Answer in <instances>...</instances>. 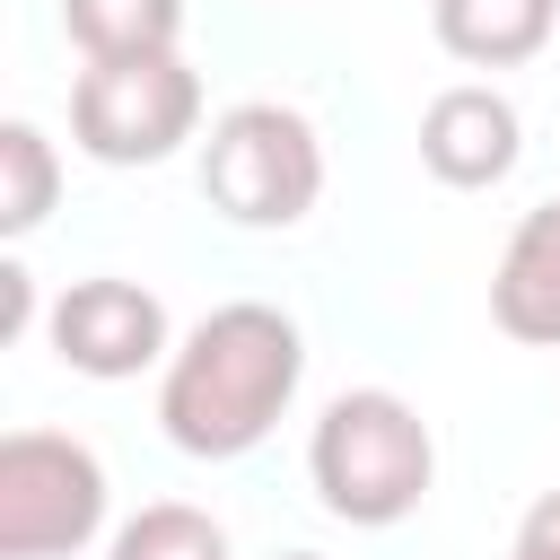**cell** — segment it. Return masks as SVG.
Here are the masks:
<instances>
[{"label": "cell", "instance_id": "ba28073f", "mask_svg": "<svg viewBox=\"0 0 560 560\" xmlns=\"http://www.w3.org/2000/svg\"><path fill=\"white\" fill-rule=\"evenodd\" d=\"M490 324L508 341L560 350V201H534L490 271Z\"/></svg>", "mask_w": 560, "mask_h": 560}, {"label": "cell", "instance_id": "8992f818", "mask_svg": "<svg viewBox=\"0 0 560 560\" xmlns=\"http://www.w3.org/2000/svg\"><path fill=\"white\" fill-rule=\"evenodd\" d=\"M52 350H61V368H79L96 385L140 376V368L166 359V306L140 280H114V271L105 280H70L52 298Z\"/></svg>", "mask_w": 560, "mask_h": 560}, {"label": "cell", "instance_id": "7a4b0ae2", "mask_svg": "<svg viewBox=\"0 0 560 560\" xmlns=\"http://www.w3.org/2000/svg\"><path fill=\"white\" fill-rule=\"evenodd\" d=\"M429 472H438V446H429V420L394 394V385H350L324 402L315 438H306V481L324 499V516L341 525H402L420 499H429Z\"/></svg>", "mask_w": 560, "mask_h": 560}, {"label": "cell", "instance_id": "4fadbf2b", "mask_svg": "<svg viewBox=\"0 0 560 560\" xmlns=\"http://www.w3.org/2000/svg\"><path fill=\"white\" fill-rule=\"evenodd\" d=\"M508 560H560V490H542V499L525 508V525H516Z\"/></svg>", "mask_w": 560, "mask_h": 560}, {"label": "cell", "instance_id": "30bf717a", "mask_svg": "<svg viewBox=\"0 0 560 560\" xmlns=\"http://www.w3.org/2000/svg\"><path fill=\"white\" fill-rule=\"evenodd\" d=\"M61 26L88 61H122V52H175L184 35V0H61Z\"/></svg>", "mask_w": 560, "mask_h": 560}, {"label": "cell", "instance_id": "277c9868", "mask_svg": "<svg viewBox=\"0 0 560 560\" xmlns=\"http://www.w3.org/2000/svg\"><path fill=\"white\" fill-rule=\"evenodd\" d=\"M201 131V70L184 52L88 61L70 88V140L96 166H158Z\"/></svg>", "mask_w": 560, "mask_h": 560}, {"label": "cell", "instance_id": "3957f363", "mask_svg": "<svg viewBox=\"0 0 560 560\" xmlns=\"http://www.w3.org/2000/svg\"><path fill=\"white\" fill-rule=\"evenodd\" d=\"M201 192L219 219L236 228H298L324 192V140L298 105H271V96H245L210 122L201 140Z\"/></svg>", "mask_w": 560, "mask_h": 560}, {"label": "cell", "instance_id": "5bb4252c", "mask_svg": "<svg viewBox=\"0 0 560 560\" xmlns=\"http://www.w3.org/2000/svg\"><path fill=\"white\" fill-rule=\"evenodd\" d=\"M26 315H35V280H26L18 262H0V332L18 341V332H26Z\"/></svg>", "mask_w": 560, "mask_h": 560}, {"label": "cell", "instance_id": "9a60e30c", "mask_svg": "<svg viewBox=\"0 0 560 560\" xmlns=\"http://www.w3.org/2000/svg\"><path fill=\"white\" fill-rule=\"evenodd\" d=\"M280 560H324V551H280Z\"/></svg>", "mask_w": 560, "mask_h": 560}, {"label": "cell", "instance_id": "5b68a950", "mask_svg": "<svg viewBox=\"0 0 560 560\" xmlns=\"http://www.w3.org/2000/svg\"><path fill=\"white\" fill-rule=\"evenodd\" d=\"M105 525V464L61 429L0 438V560H61Z\"/></svg>", "mask_w": 560, "mask_h": 560}, {"label": "cell", "instance_id": "52a82bcc", "mask_svg": "<svg viewBox=\"0 0 560 560\" xmlns=\"http://www.w3.org/2000/svg\"><path fill=\"white\" fill-rule=\"evenodd\" d=\"M516 149H525V122H516V105L499 88H472L464 79V88H438L429 114H420V166L438 184H455V192L499 184L516 166Z\"/></svg>", "mask_w": 560, "mask_h": 560}, {"label": "cell", "instance_id": "6da1fadb", "mask_svg": "<svg viewBox=\"0 0 560 560\" xmlns=\"http://www.w3.org/2000/svg\"><path fill=\"white\" fill-rule=\"evenodd\" d=\"M306 376V341L280 306L262 298H236V306H210L175 350H166V376H158V420L184 455L201 464H228L245 446L271 438V420L289 411Z\"/></svg>", "mask_w": 560, "mask_h": 560}, {"label": "cell", "instance_id": "9c48e42d", "mask_svg": "<svg viewBox=\"0 0 560 560\" xmlns=\"http://www.w3.org/2000/svg\"><path fill=\"white\" fill-rule=\"evenodd\" d=\"M429 26H438V44H446L455 61H472V70H516V61H534V52L551 44L560 0H438Z\"/></svg>", "mask_w": 560, "mask_h": 560}, {"label": "cell", "instance_id": "7c38bea8", "mask_svg": "<svg viewBox=\"0 0 560 560\" xmlns=\"http://www.w3.org/2000/svg\"><path fill=\"white\" fill-rule=\"evenodd\" d=\"M52 192H61L52 140H44L35 122H0V236H26V228H44Z\"/></svg>", "mask_w": 560, "mask_h": 560}, {"label": "cell", "instance_id": "8fae6325", "mask_svg": "<svg viewBox=\"0 0 560 560\" xmlns=\"http://www.w3.org/2000/svg\"><path fill=\"white\" fill-rule=\"evenodd\" d=\"M105 560H228V525L184 508V499H149L140 516L114 525Z\"/></svg>", "mask_w": 560, "mask_h": 560}]
</instances>
